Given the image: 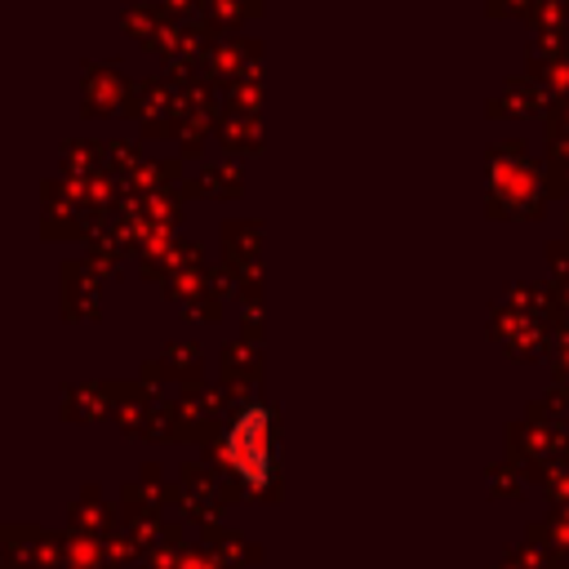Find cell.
Here are the masks:
<instances>
[{
  "label": "cell",
  "instance_id": "cell-1",
  "mask_svg": "<svg viewBox=\"0 0 569 569\" xmlns=\"http://www.w3.org/2000/svg\"><path fill=\"white\" fill-rule=\"evenodd\" d=\"M271 409L262 400L240 405V413L231 418L227 436H222V458L236 471L240 485L249 489H267L271 480Z\"/></svg>",
  "mask_w": 569,
  "mask_h": 569
}]
</instances>
